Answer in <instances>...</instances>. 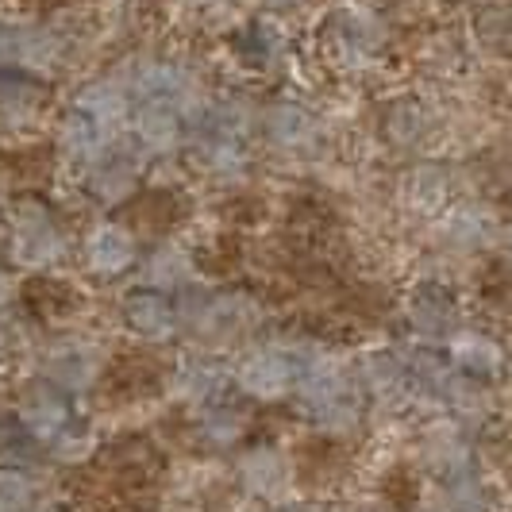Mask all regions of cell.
I'll return each instance as SVG.
<instances>
[{
    "mask_svg": "<svg viewBox=\"0 0 512 512\" xmlns=\"http://www.w3.org/2000/svg\"><path fill=\"white\" fill-rule=\"evenodd\" d=\"M27 512H62V509H58V505H51V501H39L35 509H27Z\"/></svg>",
    "mask_w": 512,
    "mask_h": 512,
    "instance_id": "44dd1931",
    "label": "cell"
},
{
    "mask_svg": "<svg viewBox=\"0 0 512 512\" xmlns=\"http://www.w3.org/2000/svg\"><path fill=\"white\" fill-rule=\"evenodd\" d=\"M4 247L12 270L51 274L70 258V231L58 224L51 205L39 197H20L4 216Z\"/></svg>",
    "mask_w": 512,
    "mask_h": 512,
    "instance_id": "6da1fadb",
    "label": "cell"
},
{
    "mask_svg": "<svg viewBox=\"0 0 512 512\" xmlns=\"http://www.w3.org/2000/svg\"><path fill=\"white\" fill-rule=\"evenodd\" d=\"M39 497V482L24 466H0V512H27L35 509Z\"/></svg>",
    "mask_w": 512,
    "mask_h": 512,
    "instance_id": "5bb4252c",
    "label": "cell"
},
{
    "mask_svg": "<svg viewBox=\"0 0 512 512\" xmlns=\"http://www.w3.org/2000/svg\"><path fill=\"white\" fill-rule=\"evenodd\" d=\"M12 420H16V428H20L31 443L51 447L54 439L74 424V409H70V397H66V393H58L54 385H47L39 378V382H27L24 389H20Z\"/></svg>",
    "mask_w": 512,
    "mask_h": 512,
    "instance_id": "3957f363",
    "label": "cell"
},
{
    "mask_svg": "<svg viewBox=\"0 0 512 512\" xmlns=\"http://www.w3.org/2000/svg\"><path fill=\"white\" fill-rule=\"evenodd\" d=\"M131 139L143 154H166L178 147L181 116L170 101H143L139 112L128 120Z\"/></svg>",
    "mask_w": 512,
    "mask_h": 512,
    "instance_id": "ba28073f",
    "label": "cell"
},
{
    "mask_svg": "<svg viewBox=\"0 0 512 512\" xmlns=\"http://www.w3.org/2000/svg\"><path fill=\"white\" fill-rule=\"evenodd\" d=\"M12 351H16V339H12V328L0 324V370L12 362Z\"/></svg>",
    "mask_w": 512,
    "mask_h": 512,
    "instance_id": "ffe728a7",
    "label": "cell"
},
{
    "mask_svg": "<svg viewBox=\"0 0 512 512\" xmlns=\"http://www.w3.org/2000/svg\"><path fill=\"white\" fill-rule=\"evenodd\" d=\"M104 374V347L89 335L62 332L39 351V378L66 397H81Z\"/></svg>",
    "mask_w": 512,
    "mask_h": 512,
    "instance_id": "7a4b0ae2",
    "label": "cell"
},
{
    "mask_svg": "<svg viewBox=\"0 0 512 512\" xmlns=\"http://www.w3.org/2000/svg\"><path fill=\"white\" fill-rule=\"evenodd\" d=\"M293 382V362L282 351H251L239 362V385L255 397H278Z\"/></svg>",
    "mask_w": 512,
    "mask_h": 512,
    "instance_id": "30bf717a",
    "label": "cell"
},
{
    "mask_svg": "<svg viewBox=\"0 0 512 512\" xmlns=\"http://www.w3.org/2000/svg\"><path fill=\"white\" fill-rule=\"evenodd\" d=\"M124 324L139 339L162 343V339H170V335L178 332V308L166 301V293L139 289V293L124 297Z\"/></svg>",
    "mask_w": 512,
    "mask_h": 512,
    "instance_id": "9c48e42d",
    "label": "cell"
},
{
    "mask_svg": "<svg viewBox=\"0 0 512 512\" xmlns=\"http://www.w3.org/2000/svg\"><path fill=\"white\" fill-rule=\"evenodd\" d=\"M74 112L89 116L97 128H104L108 135L120 139V131L128 128V120H131V93L120 81H112V77L89 81L85 89L74 93Z\"/></svg>",
    "mask_w": 512,
    "mask_h": 512,
    "instance_id": "8992f818",
    "label": "cell"
},
{
    "mask_svg": "<svg viewBox=\"0 0 512 512\" xmlns=\"http://www.w3.org/2000/svg\"><path fill=\"white\" fill-rule=\"evenodd\" d=\"M54 147L62 154V162H70L74 170L85 174V170H89L93 162H101L112 147H120V139L108 135L104 128H97L89 116H81V112L70 108V112L54 124Z\"/></svg>",
    "mask_w": 512,
    "mask_h": 512,
    "instance_id": "5b68a950",
    "label": "cell"
},
{
    "mask_svg": "<svg viewBox=\"0 0 512 512\" xmlns=\"http://www.w3.org/2000/svg\"><path fill=\"white\" fill-rule=\"evenodd\" d=\"M51 455L58 466H81V462H89L97 455V432L89 428V424H70L62 436L51 443Z\"/></svg>",
    "mask_w": 512,
    "mask_h": 512,
    "instance_id": "9a60e30c",
    "label": "cell"
},
{
    "mask_svg": "<svg viewBox=\"0 0 512 512\" xmlns=\"http://www.w3.org/2000/svg\"><path fill=\"white\" fill-rule=\"evenodd\" d=\"M16 297H20V282H16V274L0 266V312H4V308L12 305Z\"/></svg>",
    "mask_w": 512,
    "mask_h": 512,
    "instance_id": "d6986e66",
    "label": "cell"
},
{
    "mask_svg": "<svg viewBox=\"0 0 512 512\" xmlns=\"http://www.w3.org/2000/svg\"><path fill=\"white\" fill-rule=\"evenodd\" d=\"M193 274V262L181 247H158L147 262H143V285L154 289V293H170V289H181Z\"/></svg>",
    "mask_w": 512,
    "mask_h": 512,
    "instance_id": "8fae6325",
    "label": "cell"
},
{
    "mask_svg": "<svg viewBox=\"0 0 512 512\" xmlns=\"http://www.w3.org/2000/svg\"><path fill=\"white\" fill-rule=\"evenodd\" d=\"M301 128H305L301 112L282 108V112H274V116H270V131H274V139H282V143H293V139L301 135Z\"/></svg>",
    "mask_w": 512,
    "mask_h": 512,
    "instance_id": "ac0fdd59",
    "label": "cell"
},
{
    "mask_svg": "<svg viewBox=\"0 0 512 512\" xmlns=\"http://www.w3.org/2000/svg\"><path fill=\"white\" fill-rule=\"evenodd\" d=\"M205 436L216 443H228L231 436H239V416L228 409H216L205 416Z\"/></svg>",
    "mask_w": 512,
    "mask_h": 512,
    "instance_id": "e0dca14e",
    "label": "cell"
},
{
    "mask_svg": "<svg viewBox=\"0 0 512 512\" xmlns=\"http://www.w3.org/2000/svg\"><path fill=\"white\" fill-rule=\"evenodd\" d=\"M139 258L135 247V231L116 224V220H97L89 224V231L81 235V262L93 278L112 282V278H124Z\"/></svg>",
    "mask_w": 512,
    "mask_h": 512,
    "instance_id": "277c9868",
    "label": "cell"
},
{
    "mask_svg": "<svg viewBox=\"0 0 512 512\" xmlns=\"http://www.w3.org/2000/svg\"><path fill=\"white\" fill-rule=\"evenodd\" d=\"M216 370H208V366H189L185 374H181V389L185 393H193V397H212L216 393Z\"/></svg>",
    "mask_w": 512,
    "mask_h": 512,
    "instance_id": "2e32d148",
    "label": "cell"
},
{
    "mask_svg": "<svg viewBox=\"0 0 512 512\" xmlns=\"http://www.w3.org/2000/svg\"><path fill=\"white\" fill-rule=\"evenodd\" d=\"M39 120V93L31 85H0V128L4 131H27Z\"/></svg>",
    "mask_w": 512,
    "mask_h": 512,
    "instance_id": "4fadbf2b",
    "label": "cell"
},
{
    "mask_svg": "<svg viewBox=\"0 0 512 512\" xmlns=\"http://www.w3.org/2000/svg\"><path fill=\"white\" fill-rule=\"evenodd\" d=\"M85 189L101 205H124L131 193L139 189V162L124 147H112L101 162L85 170Z\"/></svg>",
    "mask_w": 512,
    "mask_h": 512,
    "instance_id": "52a82bcc",
    "label": "cell"
},
{
    "mask_svg": "<svg viewBox=\"0 0 512 512\" xmlns=\"http://www.w3.org/2000/svg\"><path fill=\"white\" fill-rule=\"evenodd\" d=\"M239 474H243V486L251 493H262V497H278L289 482V466L274 451H251L239 462Z\"/></svg>",
    "mask_w": 512,
    "mask_h": 512,
    "instance_id": "7c38bea8",
    "label": "cell"
},
{
    "mask_svg": "<svg viewBox=\"0 0 512 512\" xmlns=\"http://www.w3.org/2000/svg\"><path fill=\"white\" fill-rule=\"evenodd\" d=\"M0 247H4V212H0Z\"/></svg>",
    "mask_w": 512,
    "mask_h": 512,
    "instance_id": "7402d4cb",
    "label": "cell"
}]
</instances>
